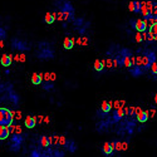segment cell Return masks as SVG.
Returning <instances> with one entry per match:
<instances>
[{"label":"cell","mask_w":157,"mask_h":157,"mask_svg":"<svg viewBox=\"0 0 157 157\" xmlns=\"http://www.w3.org/2000/svg\"><path fill=\"white\" fill-rule=\"evenodd\" d=\"M156 60V55L153 52H143L137 55L136 58V66L141 67L142 69L146 70L149 68V66H151V63Z\"/></svg>","instance_id":"cell-1"},{"label":"cell","mask_w":157,"mask_h":157,"mask_svg":"<svg viewBox=\"0 0 157 157\" xmlns=\"http://www.w3.org/2000/svg\"><path fill=\"white\" fill-rule=\"evenodd\" d=\"M39 48L40 49L37 54V57L39 59H52V58H54V51L49 47L48 43H40Z\"/></svg>","instance_id":"cell-2"},{"label":"cell","mask_w":157,"mask_h":157,"mask_svg":"<svg viewBox=\"0 0 157 157\" xmlns=\"http://www.w3.org/2000/svg\"><path fill=\"white\" fill-rule=\"evenodd\" d=\"M14 113L8 108H0V126H9L13 123Z\"/></svg>","instance_id":"cell-3"},{"label":"cell","mask_w":157,"mask_h":157,"mask_svg":"<svg viewBox=\"0 0 157 157\" xmlns=\"http://www.w3.org/2000/svg\"><path fill=\"white\" fill-rule=\"evenodd\" d=\"M23 141H24V137L21 136L20 133H13L11 140H10V151L11 152H19Z\"/></svg>","instance_id":"cell-4"},{"label":"cell","mask_w":157,"mask_h":157,"mask_svg":"<svg viewBox=\"0 0 157 157\" xmlns=\"http://www.w3.org/2000/svg\"><path fill=\"white\" fill-rule=\"evenodd\" d=\"M60 10L64 13L67 21H70V20L74 19V8L69 2H64L63 5L60 6Z\"/></svg>","instance_id":"cell-5"},{"label":"cell","mask_w":157,"mask_h":157,"mask_svg":"<svg viewBox=\"0 0 157 157\" xmlns=\"http://www.w3.org/2000/svg\"><path fill=\"white\" fill-rule=\"evenodd\" d=\"M130 24H131V26H132L136 32H141V33L147 32L148 25H147V23H146L145 19H131Z\"/></svg>","instance_id":"cell-6"},{"label":"cell","mask_w":157,"mask_h":157,"mask_svg":"<svg viewBox=\"0 0 157 157\" xmlns=\"http://www.w3.org/2000/svg\"><path fill=\"white\" fill-rule=\"evenodd\" d=\"M11 47H13V49H17V51H19V52L30 51V45L28 44L26 42L19 40V39H17V38H13V40H11Z\"/></svg>","instance_id":"cell-7"},{"label":"cell","mask_w":157,"mask_h":157,"mask_svg":"<svg viewBox=\"0 0 157 157\" xmlns=\"http://www.w3.org/2000/svg\"><path fill=\"white\" fill-rule=\"evenodd\" d=\"M112 143V147L115 151H126L128 148V143L127 142H121V141H113L111 142Z\"/></svg>","instance_id":"cell-8"},{"label":"cell","mask_w":157,"mask_h":157,"mask_svg":"<svg viewBox=\"0 0 157 157\" xmlns=\"http://www.w3.org/2000/svg\"><path fill=\"white\" fill-rule=\"evenodd\" d=\"M128 10L132 13H140L141 10V2H137V0H132L128 4Z\"/></svg>","instance_id":"cell-9"},{"label":"cell","mask_w":157,"mask_h":157,"mask_svg":"<svg viewBox=\"0 0 157 157\" xmlns=\"http://www.w3.org/2000/svg\"><path fill=\"white\" fill-rule=\"evenodd\" d=\"M13 62V55H9V54H3L2 58H0V64L3 67H10V64Z\"/></svg>","instance_id":"cell-10"},{"label":"cell","mask_w":157,"mask_h":157,"mask_svg":"<svg viewBox=\"0 0 157 157\" xmlns=\"http://www.w3.org/2000/svg\"><path fill=\"white\" fill-rule=\"evenodd\" d=\"M128 69H130V74H132V77H141L142 74L145 73V70L142 69L141 67L136 66V64H134L133 67H131V68H128Z\"/></svg>","instance_id":"cell-11"},{"label":"cell","mask_w":157,"mask_h":157,"mask_svg":"<svg viewBox=\"0 0 157 157\" xmlns=\"http://www.w3.org/2000/svg\"><path fill=\"white\" fill-rule=\"evenodd\" d=\"M24 123L26 126V128H34L35 125H38V121H37V117H33V116H28L24 121Z\"/></svg>","instance_id":"cell-12"},{"label":"cell","mask_w":157,"mask_h":157,"mask_svg":"<svg viewBox=\"0 0 157 157\" xmlns=\"http://www.w3.org/2000/svg\"><path fill=\"white\" fill-rule=\"evenodd\" d=\"M9 134H10V131H9L8 126H4V125L0 126V140H2V141L6 140L9 137Z\"/></svg>","instance_id":"cell-13"},{"label":"cell","mask_w":157,"mask_h":157,"mask_svg":"<svg viewBox=\"0 0 157 157\" xmlns=\"http://www.w3.org/2000/svg\"><path fill=\"white\" fill-rule=\"evenodd\" d=\"M125 116H126L125 107H123V108H117L115 111V115H113V121H115V122H118V121H121Z\"/></svg>","instance_id":"cell-14"},{"label":"cell","mask_w":157,"mask_h":157,"mask_svg":"<svg viewBox=\"0 0 157 157\" xmlns=\"http://www.w3.org/2000/svg\"><path fill=\"white\" fill-rule=\"evenodd\" d=\"M113 151H115V149H113V147H112V143H109V142H104L103 146H102V152L106 156H111Z\"/></svg>","instance_id":"cell-15"},{"label":"cell","mask_w":157,"mask_h":157,"mask_svg":"<svg viewBox=\"0 0 157 157\" xmlns=\"http://www.w3.org/2000/svg\"><path fill=\"white\" fill-rule=\"evenodd\" d=\"M149 118V116H148V111H141L138 115H137V121L140 123H145V122H147V119Z\"/></svg>","instance_id":"cell-16"},{"label":"cell","mask_w":157,"mask_h":157,"mask_svg":"<svg viewBox=\"0 0 157 157\" xmlns=\"http://www.w3.org/2000/svg\"><path fill=\"white\" fill-rule=\"evenodd\" d=\"M43 81L44 82H54L57 79V74L54 72H51V73H43Z\"/></svg>","instance_id":"cell-17"},{"label":"cell","mask_w":157,"mask_h":157,"mask_svg":"<svg viewBox=\"0 0 157 157\" xmlns=\"http://www.w3.org/2000/svg\"><path fill=\"white\" fill-rule=\"evenodd\" d=\"M73 45H74V39L73 38H68V37H66L64 38V42H63V47H64V49H72L73 48Z\"/></svg>","instance_id":"cell-18"},{"label":"cell","mask_w":157,"mask_h":157,"mask_svg":"<svg viewBox=\"0 0 157 157\" xmlns=\"http://www.w3.org/2000/svg\"><path fill=\"white\" fill-rule=\"evenodd\" d=\"M112 104H113L112 101H111V102L103 101V102H102V107H101V112H103V113H108V112L112 109Z\"/></svg>","instance_id":"cell-19"},{"label":"cell","mask_w":157,"mask_h":157,"mask_svg":"<svg viewBox=\"0 0 157 157\" xmlns=\"http://www.w3.org/2000/svg\"><path fill=\"white\" fill-rule=\"evenodd\" d=\"M93 68L97 72H102L104 69V60H99V59H96L94 60V64H93Z\"/></svg>","instance_id":"cell-20"},{"label":"cell","mask_w":157,"mask_h":157,"mask_svg":"<svg viewBox=\"0 0 157 157\" xmlns=\"http://www.w3.org/2000/svg\"><path fill=\"white\" fill-rule=\"evenodd\" d=\"M55 21V14L54 13H47L44 15V23L47 24H53Z\"/></svg>","instance_id":"cell-21"},{"label":"cell","mask_w":157,"mask_h":157,"mask_svg":"<svg viewBox=\"0 0 157 157\" xmlns=\"http://www.w3.org/2000/svg\"><path fill=\"white\" fill-rule=\"evenodd\" d=\"M64 147H66V148L68 149V151H69V152H72V153L77 151V145H75V142H74L73 140H68L67 145L64 146Z\"/></svg>","instance_id":"cell-22"},{"label":"cell","mask_w":157,"mask_h":157,"mask_svg":"<svg viewBox=\"0 0 157 157\" xmlns=\"http://www.w3.org/2000/svg\"><path fill=\"white\" fill-rule=\"evenodd\" d=\"M43 82V75L42 74H38V73H33L32 74V83L33 84H42Z\"/></svg>","instance_id":"cell-23"},{"label":"cell","mask_w":157,"mask_h":157,"mask_svg":"<svg viewBox=\"0 0 157 157\" xmlns=\"http://www.w3.org/2000/svg\"><path fill=\"white\" fill-rule=\"evenodd\" d=\"M39 145H40V147H43V148H48L49 146H51L49 138H48L47 136H40V138H39Z\"/></svg>","instance_id":"cell-24"},{"label":"cell","mask_w":157,"mask_h":157,"mask_svg":"<svg viewBox=\"0 0 157 157\" xmlns=\"http://www.w3.org/2000/svg\"><path fill=\"white\" fill-rule=\"evenodd\" d=\"M13 60L24 63V62L26 60V54H24V52H21V53H19V54H14V55H13Z\"/></svg>","instance_id":"cell-25"},{"label":"cell","mask_w":157,"mask_h":157,"mask_svg":"<svg viewBox=\"0 0 157 157\" xmlns=\"http://www.w3.org/2000/svg\"><path fill=\"white\" fill-rule=\"evenodd\" d=\"M77 44H79V45H88L89 44V38L87 37V35H82V37H79L77 39Z\"/></svg>","instance_id":"cell-26"},{"label":"cell","mask_w":157,"mask_h":157,"mask_svg":"<svg viewBox=\"0 0 157 157\" xmlns=\"http://www.w3.org/2000/svg\"><path fill=\"white\" fill-rule=\"evenodd\" d=\"M143 19L146 20V23H147L148 26H151V25H153L155 23H157V15H147V17L143 18Z\"/></svg>","instance_id":"cell-27"},{"label":"cell","mask_w":157,"mask_h":157,"mask_svg":"<svg viewBox=\"0 0 157 157\" xmlns=\"http://www.w3.org/2000/svg\"><path fill=\"white\" fill-rule=\"evenodd\" d=\"M140 14L143 18H146L148 15V9H147V5H146V2H141V10H140Z\"/></svg>","instance_id":"cell-28"},{"label":"cell","mask_w":157,"mask_h":157,"mask_svg":"<svg viewBox=\"0 0 157 157\" xmlns=\"http://www.w3.org/2000/svg\"><path fill=\"white\" fill-rule=\"evenodd\" d=\"M55 14V19L58 20V21H66L67 23V20H66V15H64V13L62 10H59L58 13H54Z\"/></svg>","instance_id":"cell-29"},{"label":"cell","mask_w":157,"mask_h":157,"mask_svg":"<svg viewBox=\"0 0 157 157\" xmlns=\"http://www.w3.org/2000/svg\"><path fill=\"white\" fill-rule=\"evenodd\" d=\"M125 104H126V101H123V99H119V101H115V102H113L112 106L117 109V108H123Z\"/></svg>","instance_id":"cell-30"},{"label":"cell","mask_w":157,"mask_h":157,"mask_svg":"<svg viewBox=\"0 0 157 157\" xmlns=\"http://www.w3.org/2000/svg\"><path fill=\"white\" fill-rule=\"evenodd\" d=\"M49 142H51V146H54V145H58V140H59V136L57 134H53V136H49Z\"/></svg>","instance_id":"cell-31"},{"label":"cell","mask_w":157,"mask_h":157,"mask_svg":"<svg viewBox=\"0 0 157 157\" xmlns=\"http://www.w3.org/2000/svg\"><path fill=\"white\" fill-rule=\"evenodd\" d=\"M134 42H136V43H142V42H143V33L136 32V34H134Z\"/></svg>","instance_id":"cell-32"},{"label":"cell","mask_w":157,"mask_h":157,"mask_svg":"<svg viewBox=\"0 0 157 157\" xmlns=\"http://www.w3.org/2000/svg\"><path fill=\"white\" fill-rule=\"evenodd\" d=\"M54 82H44V84L42 85L43 89H45V91H52L54 88Z\"/></svg>","instance_id":"cell-33"},{"label":"cell","mask_w":157,"mask_h":157,"mask_svg":"<svg viewBox=\"0 0 157 157\" xmlns=\"http://www.w3.org/2000/svg\"><path fill=\"white\" fill-rule=\"evenodd\" d=\"M149 32H151V34L153 35L155 40H157V23H155L153 25L149 26Z\"/></svg>","instance_id":"cell-34"},{"label":"cell","mask_w":157,"mask_h":157,"mask_svg":"<svg viewBox=\"0 0 157 157\" xmlns=\"http://www.w3.org/2000/svg\"><path fill=\"white\" fill-rule=\"evenodd\" d=\"M149 72H151L152 74H155V75H157V62L155 60V62H152L151 63V66H149Z\"/></svg>","instance_id":"cell-35"},{"label":"cell","mask_w":157,"mask_h":157,"mask_svg":"<svg viewBox=\"0 0 157 157\" xmlns=\"http://www.w3.org/2000/svg\"><path fill=\"white\" fill-rule=\"evenodd\" d=\"M104 67H107L108 69L115 67V64H113V59L112 58H107V60H104Z\"/></svg>","instance_id":"cell-36"},{"label":"cell","mask_w":157,"mask_h":157,"mask_svg":"<svg viewBox=\"0 0 157 157\" xmlns=\"http://www.w3.org/2000/svg\"><path fill=\"white\" fill-rule=\"evenodd\" d=\"M10 101L13 102V104H14V106H17V104H18V102H19V97H18V94H15V93H14V92H13V93L10 94Z\"/></svg>","instance_id":"cell-37"},{"label":"cell","mask_w":157,"mask_h":157,"mask_svg":"<svg viewBox=\"0 0 157 157\" xmlns=\"http://www.w3.org/2000/svg\"><path fill=\"white\" fill-rule=\"evenodd\" d=\"M67 142H68V140L64 137V136H59V140H58V145H60V146H66L67 145Z\"/></svg>","instance_id":"cell-38"},{"label":"cell","mask_w":157,"mask_h":157,"mask_svg":"<svg viewBox=\"0 0 157 157\" xmlns=\"http://www.w3.org/2000/svg\"><path fill=\"white\" fill-rule=\"evenodd\" d=\"M30 156L32 157H40V156H43V153L39 151V149H33V151L30 152Z\"/></svg>","instance_id":"cell-39"},{"label":"cell","mask_w":157,"mask_h":157,"mask_svg":"<svg viewBox=\"0 0 157 157\" xmlns=\"http://www.w3.org/2000/svg\"><path fill=\"white\" fill-rule=\"evenodd\" d=\"M128 116H130V117L136 116V107H130V112H128Z\"/></svg>","instance_id":"cell-40"},{"label":"cell","mask_w":157,"mask_h":157,"mask_svg":"<svg viewBox=\"0 0 157 157\" xmlns=\"http://www.w3.org/2000/svg\"><path fill=\"white\" fill-rule=\"evenodd\" d=\"M6 38V32H5V29H3V28H0V39H5Z\"/></svg>","instance_id":"cell-41"},{"label":"cell","mask_w":157,"mask_h":157,"mask_svg":"<svg viewBox=\"0 0 157 157\" xmlns=\"http://www.w3.org/2000/svg\"><path fill=\"white\" fill-rule=\"evenodd\" d=\"M13 113H14V118H17L18 121H19V119H21V117H23V116H21V112H20V111L13 112Z\"/></svg>","instance_id":"cell-42"},{"label":"cell","mask_w":157,"mask_h":157,"mask_svg":"<svg viewBox=\"0 0 157 157\" xmlns=\"http://www.w3.org/2000/svg\"><path fill=\"white\" fill-rule=\"evenodd\" d=\"M8 127H9V131H10V134H13L14 132H15V127H17L15 125H13V123H11V125H9Z\"/></svg>","instance_id":"cell-43"},{"label":"cell","mask_w":157,"mask_h":157,"mask_svg":"<svg viewBox=\"0 0 157 157\" xmlns=\"http://www.w3.org/2000/svg\"><path fill=\"white\" fill-rule=\"evenodd\" d=\"M148 116H149V118H152V117H155L156 116V109H149L148 111Z\"/></svg>","instance_id":"cell-44"},{"label":"cell","mask_w":157,"mask_h":157,"mask_svg":"<svg viewBox=\"0 0 157 157\" xmlns=\"http://www.w3.org/2000/svg\"><path fill=\"white\" fill-rule=\"evenodd\" d=\"M14 133H23V128H21V126H17L15 127V132H14Z\"/></svg>","instance_id":"cell-45"},{"label":"cell","mask_w":157,"mask_h":157,"mask_svg":"<svg viewBox=\"0 0 157 157\" xmlns=\"http://www.w3.org/2000/svg\"><path fill=\"white\" fill-rule=\"evenodd\" d=\"M53 153H54V156H58V157H63L64 155H66V153L62 152V151H54Z\"/></svg>","instance_id":"cell-46"},{"label":"cell","mask_w":157,"mask_h":157,"mask_svg":"<svg viewBox=\"0 0 157 157\" xmlns=\"http://www.w3.org/2000/svg\"><path fill=\"white\" fill-rule=\"evenodd\" d=\"M82 23H83V19H82V18H79V19H77V20H75V24H77L78 26H81V25H83Z\"/></svg>","instance_id":"cell-47"},{"label":"cell","mask_w":157,"mask_h":157,"mask_svg":"<svg viewBox=\"0 0 157 157\" xmlns=\"http://www.w3.org/2000/svg\"><path fill=\"white\" fill-rule=\"evenodd\" d=\"M43 118H44V116H42V115H39V116L37 117V121H38V123H42V122H43Z\"/></svg>","instance_id":"cell-48"},{"label":"cell","mask_w":157,"mask_h":157,"mask_svg":"<svg viewBox=\"0 0 157 157\" xmlns=\"http://www.w3.org/2000/svg\"><path fill=\"white\" fill-rule=\"evenodd\" d=\"M43 122H44V123H49V122H51V118H49L48 116H45L44 118H43Z\"/></svg>","instance_id":"cell-49"},{"label":"cell","mask_w":157,"mask_h":157,"mask_svg":"<svg viewBox=\"0 0 157 157\" xmlns=\"http://www.w3.org/2000/svg\"><path fill=\"white\" fill-rule=\"evenodd\" d=\"M153 102H155V104H157V93H156L155 97H153Z\"/></svg>","instance_id":"cell-50"},{"label":"cell","mask_w":157,"mask_h":157,"mask_svg":"<svg viewBox=\"0 0 157 157\" xmlns=\"http://www.w3.org/2000/svg\"><path fill=\"white\" fill-rule=\"evenodd\" d=\"M3 47H4V40L0 39V48H3Z\"/></svg>","instance_id":"cell-51"},{"label":"cell","mask_w":157,"mask_h":157,"mask_svg":"<svg viewBox=\"0 0 157 157\" xmlns=\"http://www.w3.org/2000/svg\"><path fill=\"white\" fill-rule=\"evenodd\" d=\"M87 26H89V23H85L84 28H87ZM83 32H84V29H82V30H81V33H83Z\"/></svg>","instance_id":"cell-52"},{"label":"cell","mask_w":157,"mask_h":157,"mask_svg":"<svg viewBox=\"0 0 157 157\" xmlns=\"http://www.w3.org/2000/svg\"><path fill=\"white\" fill-rule=\"evenodd\" d=\"M156 116H157V111H156Z\"/></svg>","instance_id":"cell-53"}]
</instances>
